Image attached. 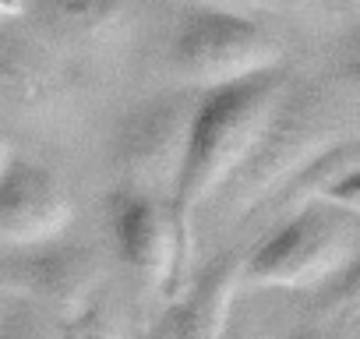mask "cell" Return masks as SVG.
<instances>
[{
	"label": "cell",
	"mask_w": 360,
	"mask_h": 339,
	"mask_svg": "<svg viewBox=\"0 0 360 339\" xmlns=\"http://www.w3.org/2000/svg\"><path fill=\"white\" fill-rule=\"evenodd\" d=\"M290 85H293L290 71L279 68L248 82L198 92L184 166H180V181L169 202V212L180 234V251H184V269H191L198 212L216 202V195L244 166L248 152L255 148L269 120L276 117Z\"/></svg>",
	"instance_id": "obj_1"
},
{
	"label": "cell",
	"mask_w": 360,
	"mask_h": 339,
	"mask_svg": "<svg viewBox=\"0 0 360 339\" xmlns=\"http://www.w3.org/2000/svg\"><path fill=\"white\" fill-rule=\"evenodd\" d=\"M286 68V39L248 11L184 0L166 32V71L176 89L209 92Z\"/></svg>",
	"instance_id": "obj_2"
},
{
	"label": "cell",
	"mask_w": 360,
	"mask_h": 339,
	"mask_svg": "<svg viewBox=\"0 0 360 339\" xmlns=\"http://www.w3.org/2000/svg\"><path fill=\"white\" fill-rule=\"evenodd\" d=\"M342 138H353V127L342 124L339 92L321 85H290L286 99L248 152L244 166L216 195L223 198V212L233 219L262 212L304 162H311L318 152L332 148Z\"/></svg>",
	"instance_id": "obj_3"
},
{
	"label": "cell",
	"mask_w": 360,
	"mask_h": 339,
	"mask_svg": "<svg viewBox=\"0 0 360 339\" xmlns=\"http://www.w3.org/2000/svg\"><path fill=\"white\" fill-rule=\"evenodd\" d=\"M360 226L353 212L307 205L279 219L240 262V290H321L356 265Z\"/></svg>",
	"instance_id": "obj_4"
},
{
	"label": "cell",
	"mask_w": 360,
	"mask_h": 339,
	"mask_svg": "<svg viewBox=\"0 0 360 339\" xmlns=\"http://www.w3.org/2000/svg\"><path fill=\"white\" fill-rule=\"evenodd\" d=\"M195 103L198 92L169 85L145 96L120 117L113 134V166L120 174V188L159 198L166 205L173 202Z\"/></svg>",
	"instance_id": "obj_5"
},
{
	"label": "cell",
	"mask_w": 360,
	"mask_h": 339,
	"mask_svg": "<svg viewBox=\"0 0 360 339\" xmlns=\"http://www.w3.org/2000/svg\"><path fill=\"white\" fill-rule=\"evenodd\" d=\"M22 25L0 32V110L25 127L64 134L82 117V85L71 60Z\"/></svg>",
	"instance_id": "obj_6"
},
{
	"label": "cell",
	"mask_w": 360,
	"mask_h": 339,
	"mask_svg": "<svg viewBox=\"0 0 360 339\" xmlns=\"http://www.w3.org/2000/svg\"><path fill=\"white\" fill-rule=\"evenodd\" d=\"M110 230L120 262L131 269L141 290L176 297L188 283L180 234L166 202L117 188L110 195Z\"/></svg>",
	"instance_id": "obj_7"
},
{
	"label": "cell",
	"mask_w": 360,
	"mask_h": 339,
	"mask_svg": "<svg viewBox=\"0 0 360 339\" xmlns=\"http://www.w3.org/2000/svg\"><path fill=\"white\" fill-rule=\"evenodd\" d=\"M25 25L64 60H117L141 29V0H29Z\"/></svg>",
	"instance_id": "obj_8"
},
{
	"label": "cell",
	"mask_w": 360,
	"mask_h": 339,
	"mask_svg": "<svg viewBox=\"0 0 360 339\" xmlns=\"http://www.w3.org/2000/svg\"><path fill=\"white\" fill-rule=\"evenodd\" d=\"M75 202L64 181L50 166L15 152L0 174V244L8 248H46L68 234Z\"/></svg>",
	"instance_id": "obj_9"
},
{
	"label": "cell",
	"mask_w": 360,
	"mask_h": 339,
	"mask_svg": "<svg viewBox=\"0 0 360 339\" xmlns=\"http://www.w3.org/2000/svg\"><path fill=\"white\" fill-rule=\"evenodd\" d=\"M8 283L25 290L39 311L68 325L103 293V265L85 244H46L32 248L22 262L8 269Z\"/></svg>",
	"instance_id": "obj_10"
},
{
	"label": "cell",
	"mask_w": 360,
	"mask_h": 339,
	"mask_svg": "<svg viewBox=\"0 0 360 339\" xmlns=\"http://www.w3.org/2000/svg\"><path fill=\"white\" fill-rule=\"evenodd\" d=\"M279 216H290L307 205H328L339 212H360V148L356 134L335 141L332 148L318 152L311 162H304L297 174L276 191L269 202ZM265 205V209H269Z\"/></svg>",
	"instance_id": "obj_11"
},
{
	"label": "cell",
	"mask_w": 360,
	"mask_h": 339,
	"mask_svg": "<svg viewBox=\"0 0 360 339\" xmlns=\"http://www.w3.org/2000/svg\"><path fill=\"white\" fill-rule=\"evenodd\" d=\"M240 262L244 255L226 251L216 258L195 283H184L176 293V307L166 318L169 339H223L240 293Z\"/></svg>",
	"instance_id": "obj_12"
},
{
	"label": "cell",
	"mask_w": 360,
	"mask_h": 339,
	"mask_svg": "<svg viewBox=\"0 0 360 339\" xmlns=\"http://www.w3.org/2000/svg\"><path fill=\"white\" fill-rule=\"evenodd\" d=\"M64 339H127V321L120 304L103 290L78 318L64 325Z\"/></svg>",
	"instance_id": "obj_13"
},
{
	"label": "cell",
	"mask_w": 360,
	"mask_h": 339,
	"mask_svg": "<svg viewBox=\"0 0 360 339\" xmlns=\"http://www.w3.org/2000/svg\"><path fill=\"white\" fill-rule=\"evenodd\" d=\"M0 339H64V325L39 307L15 311L0 325Z\"/></svg>",
	"instance_id": "obj_14"
},
{
	"label": "cell",
	"mask_w": 360,
	"mask_h": 339,
	"mask_svg": "<svg viewBox=\"0 0 360 339\" xmlns=\"http://www.w3.org/2000/svg\"><path fill=\"white\" fill-rule=\"evenodd\" d=\"M29 15V0H0V32L22 25Z\"/></svg>",
	"instance_id": "obj_15"
},
{
	"label": "cell",
	"mask_w": 360,
	"mask_h": 339,
	"mask_svg": "<svg viewBox=\"0 0 360 339\" xmlns=\"http://www.w3.org/2000/svg\"><path fill=\"white\" fill-rule=\"evenodd\" d=\"M195 4H212V8H230V11H248V15H262L265 18L262 0H195Z\"/></svg>",
	"instance_id": "obj_16"
},
{
	"label": "cell",
	"mask_w": 360,
	"mask_h": 339,
	"mask_svg": "<svg viewBox=\"0 0 360 339\" xmlns=\"http://www.w3.org/2000/svg\"><path fill=\"white\" fill-rule=\"evenodd\" d=\"M223 339H258V332H255L251 318L233 314V321H230V328H226V335H223Z\"/></svg>",
	"instance_id": "obj_17"
},
{
	"label": "cell",
	"mask_w": 360,
	"mask_h": 339,
	"mask_svg": "<svg viewBox=\"0 0 360 339\" xmlns=\"http://www.w3.org/2000/svg\"><path fill=\"white\" fill-rule=\"evenodd\" d=\"M314 4H325L332 15H339L342 22H353L356 18V0H314Z\"/></svg>",
	"instance_id": "obj_18"
},
{
	"label": "cell",
	"mask_w": 360,
	"mask_h": 339,
	"mask_svg": "<svg viewBox=\"0 0 360 339\" xmlns=\"http://www.w3.org/2000/svg\"><path fill=\"white\" fill-rule=\"evenodd\" d=\"M15 159V148H11V138L4 134V127H0V174L8 170V162Z\"/></svg>",
	"instance_id": "obj_19"
},
{
	"label": "cell",
	"mask_w": 360,
	"mask_h": 339,
	"mask_svg": "<svg viewBox=\"0 0 360 339\" xmlns=\"http://www.w3.org/2000/svg\"><path fill=\"white\" fill-rule=\"evenodd\" d=\"M286 339H328V332H321V328H297V332L286 335Z\"/></svg>",
	"instance_id": "obj_20"
},
{
	"label": "cell",
	"mask_w": 360,
	"mask_h": 339,
	"mask_svg": "<svg viewBox=\"0 0 360 339\" xmlns=\"http://www.w3.org/2000/svg\"><path fill=\"white\" fill-rule=\"evenodd\" d=\"M138 339H169V328H166V321H162V325H155V328H148V332H141Z\"/></svg>",
	"instance_id": "obj_21"
}]
</instances>
